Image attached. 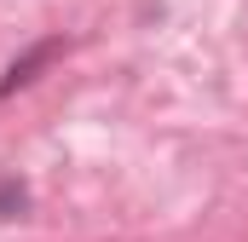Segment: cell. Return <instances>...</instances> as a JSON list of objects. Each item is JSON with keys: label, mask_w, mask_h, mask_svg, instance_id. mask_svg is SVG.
Returning <instances> with one entry per match:
<instances>
[{"label": "cell", "mask_w": 248, "mask_h": 242, "mask_svg": "<svg viewBox=\"0 0 248 242\" xmlns=\"http://www.w3.org/2000/svg\"><path fill=\"white\" fill-rule=\"evenodd\" d=\"M63 46H69L63 35H46V41H35L23 58H12V63H6V75H0V98H12V92L35 87V81H41V69H46L52 58H63Z\"/></svg>", "instance_id": "obj_1"}, {"label": "cell", "mask_w": 248, "mask_h": 242, "mask_svg": "<svg viewBox=\"0 0 248 242\" xmlns=\"http://www.w3.org/2000/svg\"><path fill=\"white\" fill-rule=\"evenodd\" d=\"M23 208H29V184L17 173H0V219H23Z\"/></svg>", "instance_id": "obj_2"}]
</instances>
